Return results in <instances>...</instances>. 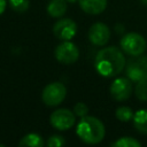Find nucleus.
I'll return each instance as SVG.
<instances>
[{
  "label": "nucleus",
  "mask_w": 147,
  "mask_h": 147,
  "mask_svg": "<svg viewBox=\"0 0 147 147\" xmlns=\"http://www.w3.org/2000/svg\"><path fill=\"white\" fill-rule=\"evenodd\" d=\"M140 1H141V3H144V5L147 6V0H140Z\"/></svg>",
  "instance_id": "4be33fe9"
},
{
  "label": "nucleus",
  "mask_w": 147,
  "mask_h": 147,
  "mask_svg": "<svg viewBox=\"0 0 147 147\" xmlns=\"http://www.w3.org/2000/svg\"><path fill=\"white\" fill-rule=\"evenodd\" d=\"M119 44H121V48L131 56H138L144 54L147 47V42L145 38L137 32H130L124 34Z\"/></svg>",
  "instance_id": "7ed1b4c3"
},
{
  "label": "nucleus",
  "mask_w": 147,
  "mask_h": 147,
  "mask_svg": "<svg viewBox=\"0 0 147 147\" xmlns=\"http://www.w3.org/2000/svg\"><path fill=\"white\" fill-rule=\"evenodd\" d=\"M77 32V24L71 18H60L53 26V33L61 40H70Z\"/></svg>",
  "instance_id": "1a4fd4ad"
},
{
  "label": "nucleus",
  "mask_w": 147,
  "mask_h": 147,
  "mask_svg": "<svg viewBox=\"0 0 147 147\" xmlns=\"http://www.w3.org/2000/svg\"><path fill=\"white\" fill-rule=\"evenodd\" d=\"M110 38V30L105 23H94L88 30V40L95 46H105Z\"/></svg>",
  "instance_id": "9d476101"
},
{
  "label": "nucleus",
  "mask_w": 147,
  "mask_h": 147,
  "mask_svg": "<svg viewBox=\"0 0 147 147\" xmlns=\"http://www.w3.org/2000/svg\"><path fill=\"white\" fill-rule=\"evenodd\" d=\"M133 125L138 132L147 134V109H139L134 113Z\"/></svg>",
  "instance_id": "ddd939ff"
},
{
  "label": "nucleus",
  "mask_w": 147,
  "mask_h": 147,
  "mask_svg": "<svg viewBox=\"0 0 147 147\" xmlns=\"http://www.w3.org/2000/svg\"><path fill=\"white\" fill-rule=\"evenodd\" d=\"M132 80L127 77H118L110 85V94L117 101H124L132 94Z\"/></svg>",
  "instance_id": "6e6552de"
},
{
  "label": "nucleus",
  "mask_w": 147,
  "mask_h": 147,
  "mask_svg": "<svg viewBox=\"0 0 147 147\" xmlns=\"http://www.w3.org/2000/svg\"><path fill=\"white\" fill-rule=\"evenodd\" d=\"M67 95L65 86L60 82H53L46 85L41 93L42 102L48 107H55L60 105Z\"/></svg>",
  "instance_id": "20e7f679"
},
{
  "label": "nucleus",
  "mask_w": 147,
  "mask_h": 147,
  "mask_svg": "<svg viewBox=\"0 0 147 147\" xmlns=\"http://www.w3.org/2000/svg\"><path fill=\"white\" fill-rule=\"evenodd\" d=\"M95 70L102 77H115L125 67V57L119 48L109 46L100 49L94 61Z\"/></svg>",
  "instance_id": "f257e3e1"
},
{
  "label": "nucleus",
  "mask_w": 147,
  "mask_h": 147,
  "mask_svg": "<svg viewBox=\"0 0 147 147\" xmlns=\"http://www.w3.org/2000/svg\"><path fill=\"white\" fill-rule=\"evenodd\" d=\"M49 122H51L52 126L55 127L56 130L67 131V130L71 129L76 122L75 113H72L71 110H69L67 108L57 109L51 114Z\"/></svg>",
  "instance_id": "39448f33"
},
{
  "label": "nucleus",
  "mask_w": 147,
  "mask_h": 147,
  "mask_svg": "<svg viewBox=\"0 0 147 147\" xmlns=\"http://www.w3.org/2000/svg\"><path fill=\"white\" fill-rule=\"evenodd\" d=\"M9 6L16 13H24L28 10L30 2L29 0H9Z\"/></svg>",
  "instance_id": "a211bd4d"
},
{
  "label": "nucleus",
  "mask_w": 147,
  "mask_h": 147,
  "mask_svg": "<svg viewBox=\"0 0 147 147\" xmlns=\"http://www.w3.org/2000/svg\"><path fill=\"white\" fill-rule=\"evenodd\" d=\"M74 113H75V115H77L79 117H84L88 113V107L84 102H77L74 107Z\"/></svg>",
  "instance_id": "aec40b11"
},
{
  "label": "nucleus",
  "mask_w": 147,
  "mask_h": 147,
  "mask_svg": "<svg viewBox=\"0 0 147 147\" xmlns=\"http://www.w3.org/2000/svg\"><path fill=\"white\" fill-rule=\"evenodd\" d=\"M6 7H7V0H0V15L3 14Z\"/></svg>",
  "instance_id": "412c9836"
},
{
  "label": "nucleus",
  "mask_w": 147,
  "mask_h": 147,
  "mask_svg": "<svg viewBox=\"0 0 147 147\" xmlns=\"http://www.w3.org/2000/svg\"><path fill=\"white\" fill-rule=\"evenodd\" d=\"M116 118L121 122H129L131 119H133V116H134V113L133 110L130 108V107H126V106H122V107H118L116 109Z\"/></svg>",
  "instance_id": "2eb2a0df"
},
{
  "label": "nucleus",
  "mask_w": 147,
  "mask_h": 147,
  "mask_svg": "<svg viewBox=\"0 0 147 147\" xmlns=\"http://www.w3.org/2000/svg\"><path fill=\"white\" fill-rule=\"evenodd\" d=\"M46 144L49 147H60V146H63L65 144V140L60 134H53V136H51L48 138V140H47Z\"/></svg>",
  "instance_id": "6ab92c4d"
},
{
  "label": "nucleus",
  "mask_w": 147,
  "mask_h": 147,
  "mask_svg": "<svg viewBox=\"0 0 147 147\" xmlns=\"http://www.w3.org/2000/svg\"><path fill=\"white\" fill-rule=\"evenodd\" d=\"M67 1H69V2H75V1H77V0H67Z\"/></svg>",
  "instance_id": "5701e85b"
},
{
  "label": "nucleus",
  "mask_w": 147,
  "mask_h": 147,
  "mask_svg": "<svg viewBox=\"0 0 147 147\" xmlns=\"http://www.w3.org/2000/svg\"><path fill=\"white\" fill-rule=\"evenodd\" d=\"M134 94L140 101H147V80L137 82L134 87Z\"/></svg>",
  "instance_id": "f3484780"
},
{
  "label": "nucleus",
  "mask_w": 147,
  "mask_h": 147,
  "mask_svg": "<svg viewBox=\"0 0 147 147\" xmlns=\"http://www.w3.org/2000/svg\"><path fill=\"white\" fill-rule=\"evenodd\" d=\"M54 55L59 62L63 64H71L78 60L79 49L74 42L69 40H63V42L57 45V47L55 48Z\"/></svg>",
  "instance_id": "423d86ee"
},
{
  "label": "nucleus",
  "mask_w": 147,
  "mask_h": 147,
  "mask_svg": "<svg viewBox=\"0 0 147 147\" xmlns=\"http://www.w3.org/2000/svg\"><path fill=\"white\" fill-rule=\"evenodd\" d=\"M111 146H114V147H140L141 144H140V141L136 140L132 137H122L118 140L114 141L111 144Z\"/></svg>",
  "instance_id": "dca6fc26"
},
{
  "label": "nucleus",
  "mask_w": 147,
  "mask_h": 147,
  "mask_svg": "<svg viewBox=\"0 0 147 147\" xmlns=\"http://www.w3.org/2000/svg\"><path fill=\"white\" fill-rule=\"evenodd\" d=\"M78 2L83 11L91 15L101 14L107 7V0H78Z\"/></svg>",
  "instance_id": "9b49d317"
},
{
  "label": "nucleus",
  "mask_w": 147,
  "mask_h": 147,
  "mask_svg": "<svg viewBox=\"0 0 147 147\" xmlns=\"http://www.w3.org/2000/svg\"><path fill=\"white\" fill-rule=\"evenodd\" d=\"M76 133L82 141L90 145H95L103 140L106 129L99 118L86 115L80 117L76 127Z\"/></svg>",
  "instance_id": "f03ea898"
},
{
  "label": "nucleus",
  "mask_w": 147,
  "mask_h": 147,
  "mask_svg": "<svg viewBox=\"0 0 147 147\" xmlns=\"http://www.w3.org/2000/svg\"><path fill=\"white\" fill-rule=\"evenodd\" d=\"M67 0H51L47 5V13L49 16L59 18L67 11Z\"/></svg>",
  "instance_id": "f8f14e48"
},
{
  "label": "nucleus",
  "mask_w": 147,
  "mask_h": 147,
  "mask_svg": "<svg viewBox=\"0 0 147 147\" xmlns=\"http://www.w3.org/2000/svg\"><path fill=\"white\" fill-rule=\"evenodd\" d=\"M44 145L45 141L42 137L37 133H28L18 142V146L22 147H42Z\"/></svg>",
  "instance_id": "4468645a"
},
{
  "label": "nucleus",
  "mask_w": 147,
  "mask_h": 147,
  "mask_svg": "<svg viewBox=\"0 0 147 147\" xmlns=\"http://www.w3.org/2000/svg\"><path fill=\"white\" fill-rule=\"evenodd\" d=\"M126 65V76L132 82L147 80V56H136Z\"/></svg>",
  "instance_id": "0eeeda50"
}]
</instances>
